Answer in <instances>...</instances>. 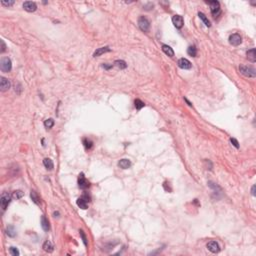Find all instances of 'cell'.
Returning a JSON list of instances; mask_svg holds the SVG:
<instances>
[{
	"mask_svg": "<svg viewBox=\"0 0 256 256\" xmlns=\"http://www.w3.org/2000/svg\"><path fill=\"white\" fill-rule=\"evenodd\" d=\"M83 144H84L86 149H91L92 146H93V142H92L90 139H87V138L83 139Z\"/></svg>",
	"mask_w": 256,
	"mask_h": 256,
	"instance_id": "25",
	"label": "cell"
},
{
	"mask_svg": "<svg viewBox=\"0 0 256 256\" xmlns=\"http://www.w3.org/2000/svg\"><path fill=\"white\" fill-rule=\"evenodd\" d=\"M6 233L9 237H15L16 236V230L13 226H8L6 229Z\"/></svg>",
	"mask_w": 256,
	"mask_h": 256,
	"instance_id": "23",
	"label": "cell"
},
{
	"mask_svg": "<svg viewBox=\"0 0 256 256\" xmlns=\"http://www.w3.org/2000/svg\"><path fill=\"white\" fill-rule=\"evenodd\" d=\"M207 249L212 253H218L220 251L219 245L216 241H210L207 244Z\"/></svg>",
	"mask_w": 256,
	"mask_h": 256,
	"instance_id": "13",
	"label": "cell"
},
{
	"mask_svg": "<svg viewBox=\"0 0 256 256\" xmlns=\"http://www.w3.org/2000/svg\"><path fill=\"white\" fill-rule=\"evenodd\" d=\"M1 45H2V47H1V53H3L4 51H5L6 50V45H5V43H4V41L3 40H1Z\"/></svg>",
	"mask_w": 256,
	"mask_h": 256,
	"instance_id": "34",
	"label": "cell"
},
{
	"mask_svg": "<svg viewBox=\"0 0 256 256\" xmlns=\"http://www.w3.org/2000/svg\"><path fill=\"white\" fill-rule=\"evenodd\" d=\"M23 8H24V10H26L27 12H34V11L37 9V5L35 2L25 1L23 3Z\"/></svg>",
	"mask_w": 256,
	"mask_h": 256,
	"instance_id": "11",
	"label": "cell"
},
{
	"mask_svg": "<svg viewBox=\"0 0 256 256\" xmlns=\"http://www.w3.org/2000/svg\"><path fill=\"white\" fill-rule=\"evenodd\" d=\"M43 164L44 166H45V168L48 169V170H52L54 167L53 162H52V160L49 159V158H45V159L43 160Z\"/></svg>",
	"mask_w": 256,
	"mask_h": 256,
	"instance_id": "21",
	"label": "cell"
},
{
	"mask_svg": "<svg viewBox=\"0 0 256 256\" xmlns=\"http://www.w3.org/2000/svg\"><path fill=\"white\" fill-rule=\"evenodd\" d=\"M42 248H43V250H44V251H46V252L51 253L52 251L54 250V245H53V244H52V242H51V241H49V240H46V241L43 243Z\"/></svg>",
	"mask_w": 256,
	"mask_h": 256,
	"instance_id": "14",
	"label": "cell"
},
{
	"mask_svg": "<svg viewBox=\"0 0 256 256\" xmlns=\"http://www.w3.org/2000/svg\"><path fill=\"white\" fill-rule=\"evenodd\" d=\"M162 50L166 55H168L169 57H173L174 56V51L173 49L168 45H162Z\"/></svg>",
	"mask_w": 256,
	"mask_h": 256,
	"instance_id": "20",
	"label": "cell"
},
{
	"mask_svg": "<svg viewBox=\"0 0 256 256\" xmlns=\"http://www.w3.org/2000/svg\"><path fill=\"white\" fill-rule=\"evenodd\" d=\"M138 26L142 31L147 32L149 31V28H150V22L146 17L144 16H140L138 19Z\"/></svg>",
	"mask_w": 256,
	"mask_h": 256,
	"instance_id": "2",
	"label": "cell"
},
{
	"mask_svg": "<svg viewBox=\"0 0 256 256\" xmlns=\"http://www.w3.org/2000/svg\"><path fill=\"white\" fill-rule=\"evenodd\" d=\"M239 70L241 72V74H243L246 77H255L256 76V71L253 67L251 66H245V65H240Z\"/></svg>",
	"mask_w": 256,
	"mask_h": 256,
	"instance_id": "1",
	"label": "cell"
},
{
	"mask_svg": "<svg viewBox=\"0 0 256 256\" xmlns=\"http://www.w3.org/2000/svg\"><path fill=\"white\" fill-rule=\"evenodd\" d=\"M241 42H242L241 36H240L239 34H237V33H234V34L230 35V37H229V43H230L231 45L238 46L241 44Z\"/></svg>",
	"mask_w": 256,
	"mask_h": 256,
	"instance_id": "8",
	"label": "cell"
},
{
	"mask_svg": "<svg viewBox=\"0 0 256 256\" xmlns=\"http://www.w3.org/2000/svg\"><path fill=\"white\" fill-rule=\"evenodd\" d=\"M11 198H12V195L6 193V192L1 195V197H0V204H1V208L3 210H5L7 208V206L11 202Z\"/></svg>",
	"mask_w": 256,
	"mask_h": 256,
	"instance_id": "5",
	"label": "cell"
},
{
	"mask_svg": "<svg viewBox=\"0 0 256 256\" xmlns=\"http://www.w3.org/2000/svg\"><path fill=\"white\" fill-rule=\"evenodd\" d=\"M23 194L24 193L21 190H16L12 193V198H14V199H19V198H21L22 196H23Z\"/></svg>",
	"mask_w": 256,
	"mask_h": 256,
	"instance_id": "29",
	"label": "cell"
},
{
	"mask_svg": "<svg viewBox=\"0 0 256 256\" xmlns=\"http://www.w3.org/2000/svg\"><path fill=\"white\" fill-rule=\"evenodd\" d=\"M187 53L192 57H195L196 54H197V50H196L195 46H190V47H188V49H187Z\"/></svg>",
	"mask_w": 256,
	"mask_h": 256,
	"instance_id": "26",
	"label": "cell"
},
{
	"mask_svg": "<svg viewBox=\"0 0 256 256\" xmlns=\"http://www.w3.org/2000/svg\"><path fill=\"white\" fill-rule=\"evenodd\" d=\"M41 227H42L44 231H48L50 229L49 221H48V219L44 215L41 216Z\"/></svg>",
	"mask_w": 256,
	"mask_h": 256,
	"instance_id": "16",
	"label": "cell"
},
{
	"mask_svg": "<svg viewBox=\"0 0 256 256\" xmlns=\"http://www.w3.org/2000/svg\"><path fill=\"white\" fill-rule=\"evenodd\" d=\"M1 4L2 5H4V6H11V5H13V4H14V1H4V0H2L1 1Z\"/></svg>",
	"mask_w": 256,
	"mask_h": 256,
	"instance_id": "32",
	"label": "cell"
},
{
	"mask_svg": "<svg viewBox=\"0 0 256 256\" xmlns=\"http://www.w3.org/2000/svg\"><path fill=\"white\" fill-rule=\"evenodd\" d=\"M114 65H116L118 68H120V69H125V68L127 67L126 62L123 60H116L115 62H114Z\"/></svg>",
	"mask_w": 256,
	"mask_h": 256,
	"instance_id": "24",
	"label": "cell"
},
{
	"mask_svg": "<svg viewBox=\"0 0 256 256\" xmlns=\"http://www.w3.org/2000/svg\"><path fill=\"white\" fill-rule=\"evenodd\" d=\"M210 10L214 17L218 16L220 14V3L218 1H210Z\"/></svg>",
	"mask_w": 256,
	"mask_h": 256,
	"instance_id": "6",
	"label": "cell"
},
{
	"mask_svg": "<svg viewBox=\"0 0 256 256\" xmlns=\"http://www.w3.org/2000/svg\"><path fill=\"white\" fill-rule=\"evenodd\" d=\"M230 142L232 143L233 145H234L236 148H239V143H238V141L236 140V139H234V138H230Z\"/></svg>",
	"mask_w": 256,
	"mask_h": 256,
	"instance_id": "33",
	"label": "cell"
},
{
	"mask_svg": "<svg viewBox=\"0 0 256 256\" xmlns=\"http://www.w3.org/2000/svg\"><path fill=\"white\" fill-rule=\"evenodd\" d=\"M10 86H11V83L7 78H5V77H0V89H1V91L3 92L7 91L10 88Z\"/></svg>",
	"mask_w": 256,
	"mask_h": 256,
	"instance_id": "10",
	"label": "cell"
},
{
	"mask_svg": "<svg viewBox=\"0 0 256 256\" xmlns=\"http://www.w3.org/2000/svg\"><path fill=\"white\" fill-rule=\"evenodd\" d=\"M90 201V196L87 195V194H84L83 196H81L80 198H78L77 199V205H78V207H80L81 209H87L88 208V202Z\"/></svg>",
	"mask_w": 256,
	"mask_h": 256,
	"instance_id": "4",
	"label": "cell"
},
{
	"mask_svg": "<svg viewBox=\"0 0 256 256\" xmlns=\"http://www.w3.org/2000/svg\"><path fill=\"white\" fill-rule=\"evenodd\" d=\"M246 55H247V58H248L249 61H251V62H255V61H256V50H255V48H252V49L248 50V51L246 52Z\"/></svg>",
	"mask_w": 256,
	"mask_h": 256,
	"instance_id": "15",
	"label": "cell"
},
{
	"mask_svg": "<svg viewBox=\"0 0 256 256\" xmlns=\"http://www.w3.org/2000/svg\"><path fill=\"white\" fill-rule=\"evenodd\" d=\"M251 194H252L253 196H255V185H253V186H252V189H251Z\"/></svg>",
	"mask_w": 256,
	"mask_h": 256,
	"instance_id": "36",
	"label": "cell"
},
{
	"mask_svg": "<svg viewBox=\"0 0 256 256\" xmlns=\"http://www.w3.org/2000/svg\"><path fill=\"white\" fill-rule=\"evenodd\" d=\"M0 68L3 72H9L12 68V63L8 57H3L0 61Z\"/></svg>",
	"mask_w": 256,
	"mask_h": 256,
	"instance_id": "3",
	"label": "cell"
},
{
	"mask_svg": "<svg viewBox=\"0 0 256 256\" xmlns=\"http://www.w3.org/2000/svg\"><path fill=\"white\" fill-rule=\"evenodd\" d=\"M198 16H199V18L201 19V20H202L203 22H204V24L207 26V27H210V25H211V24H210V21H209V20H208V18H207V17L205 16L204 13L199 12V13H198Z\"/></svg>",
	"mask_w": 256,
	"mask_h": 256,
	"instance_id": "22",
	"label": "cell"
},
{
	"mask_svg": "<svg viewBox=\"0 0 256 256\" xmlns=\"http://www.w3.org/2000/svg\"><path fill=\"white\" fill-rule=\"evenodd\" d=\"M78 186H79V188L83 189V190H84V189H87L88 187L90 186L89 181L86 179L83 173H80V175H79V177H78Z\"/></svg>",
	"mask_w": 256,
	"mask_h": 256,
	"instance_id": "7",
	"label": "cell"
},
{
	"mask_svg": "<svg viewBox=\"0 0 256 256\" xmlns=\"http://www.w3.org/2000/svg\"><path fill=\"white\" fill-rule=\"evenodd\" d=\"M9 252H10V254L12 255V256H18L19 255V250L18 249L16 248V247H10L9 248Z\"/></svg>",
	"mask_w": 256,
	"mask_h": 256,
	"instance_id": "30",
	"label": "cell"
},
{
	"mask_svg": "<svg viewBox=\"0 0 256 256\" xmlns=\"http://www.w3.org/2000/svg\"><path fill=\"white\" fill-rule=\"evenodd\" d=\"M112 64H110V65H107V64H102V67L104 68V69H110V68H112Z\"/></svg>",
	"mask_w": 256,
	"mask_h": 256,
	"instance_id": "35",
	"label": "cell"
},
{
	"mask_svg": "<svg viewBox=\"0 0 256 256\" xmlns=\"http://www.w3.org/2000/svg\"><path fill=\"white\" fill-rule=\"evenodd\" d=\"M118 166L122 169H127L131 166V162H130L129 159H121L118 162Z\"/></svg>",
	"mask_w": 256,
	"mask_h": 256,
	"instance_id": "18",
	"label": "cell"
},
{
	"mask_svg": "<svg viewBox=\"0 0 256 256\" xmlns=\"http://www.w3.org/2000/svg\"><path fill=\"white\" fill-rule=\"evenodd\" d=\"M80 236H81V238H82L83 242H84V245L87 246V238H86V236H85L84 233H83L82 230H80Z\"/></svg>",
	"mask_w": 256,
	"mask_h": 256,
	"instance_id": "31",
	"label": "cell"
},
{
	"mask_svg": "<svg viewBox=\"0 0 256 256\" xmlns=\"http://www.w3.org/2000/svg\"><path fill=\"white\" fill-rule=\"evenodd\" d=\"M134 104H135V108L137 110H140L141 108H143L145 106L144 102H143V101H141L140 99H136V100L134 101Z\"/></svg>",
	"mask_w": 256,
	"mask_h": 256,
	"instance_id": "27",
	"label": "cell"
},
{
	"mask_svg": "<svg viewBox=\"0 0 256 256\" xmlns=\"http://www.w3.org/2000/svg\"><path fill=\"white\" fill-rule=\"evenodd\" d=\"M30 197H31L32 201L34 202L36 205H40V204H41V199H40V197H39L38 194H37L34 190H32L31 192H30Z\"/></svg>",
	"mask_w": 256,
	"mask_h": 256,
	"instance_id": "19",
	"label": "cell"
},
{
	"mask_svg": "<svg viewBox=\"0 0 256 256\" xmlns=\"http://www.w3.org/2000/svg\"><path fill=\"white\" fill-rule=\"evenodd\" d=\"M177 64L180 68H182V69H190L191 66H192L191 62L186 58H180L179 60H178Z\"/></svg>",
	"mask_w": 256,
	"mask_h": 256,
	"instance_id": "12",
	"label": "cell"
},
{
	"mask_svg": "<svg viewBox=\"0 0 256 256\" xmlns=\"http://www.w3.org/2000/svg\"><path fill=\"white\" fill-rule=\"evenodd\" d=\"M54 125V120L52 118H49L47 119V120L44 121V126H45L46 128H52Z\"/></svg>",
	"mask_w": 256,
	"mask_h": 256,
	"instance_id": "28",
	"label": "cell"
},
{
	"mask_svg": "<svg viewBox=\"0 0 256 256\" xmlns=\"http://www.w3.org/2000/svg\"><path fill=\"white\" fill-rule=\"evenodd\" d=\"M110 51H111V49H110L109 47H107V46H106V47H101V48H98V49L94 52L93 56L94 57H98V56H100V55L106 53V52H110Z\"/></svg>",
	"mask_w": 256,
	"mask_h": 256,
	"instance_id": "17",
	"label": "cell"
},
{
	"mask_svg": "<svg viewBox=\"0 0 256 256\" xmlns=\"http://www.w3.org/2000/svg\"><path fill=\"white\" fill-rule=\"evenodd\" d=\"M172 23L174 24V26H175L176 28L180 29L183 26V24H184L183 17L180 16V15H174V16L172 17Z\"/></svg>",
	"mask_w": 256,
	"mask_h": 256,
	"instance_id": "9",
	"label": "cell"
}]
</instances>
